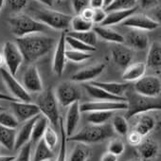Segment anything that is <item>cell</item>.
<instances>
[{
	"label": "cell",
	"instance_id": "43",
	"mask_svg": "<svg viewBox=\"0 0 161 161\" xmlns=\"http://www.w3.org/2000/svg\"><path fill=\"white\" fill-rule=\"evenodd\" d=\"M5 3L12 12L19 14L30 4V0H5Z\"/></svg>",
	"mask_w": 161,
	"mask_h": 161
},
{
	"label": "cell",
	"instance_id": "50",
	"mask_svg": "<svg viewBox=\"0 0 161 161\" xmlns=\"http://www.w3.org/2000/svg\"><path fill=\"white\" fill-rule=\"evenodd\" d=\"M93 13H94V10L90 7L85 9L82 13L80 14V15L84 17L85 19L86 20H89V21H92V17H93ZM93 23V22H92Z\"/></svg>",
	"mask_w": 161,
	"mask_h": 161
},
{
	"label": "cell",
	"instance_id": "31",
	"mask_svg": "<svg viewBox=\"0 0 161 161\" xmlns=\"http://www.w3.org/2000/svg\"><path fill=\"white\" fill-rule=\"evenodd\" d=\"M113 111H95L89 112L87 115V120L93 125H103L107 123L114 116Z\"/></svg>",
	"mask_w": 161,
	"mask_h": 161
},
{
	"label": "cell",
	"instance_id": "1",
	"mask_svg": "<svg viewBox=\"0 0 161 161\" xmlns=\"http://www.w3.org/2000/svg\"><path fill=\"white\" fill-rule=\"evenodd\" d=\"M23 59L28 64H32L46 56L54 47L55 39L44 33H34L16 38L15 42Z\"/></svg>",
	"mask_w": 161,
	"mask_h": 161
},
{
	"label": "cell",
	"instance_id": "15",
	"mask_svg": "<svg viewBox=\"0 0 161 161\" xmlns=\"http://www.w3.org/2000/svg\"><path fill=\"white\" fill-rule=\"evenodd\" d=\"M65 50H66L65 32H62L56 44V47L53 55V61H52V70L57 76H62L64 71V67L66 64Z\"/></svg>",
	"mask_w": 161,
	"mask_h": 161
},
{
	"label": "cell",
	"instance_id": "17",
	"mask_svg": "<svg viewBox=\"0 0 161 161\" xmlns=\"http://www.w3.org/2000/svg\"><path fill=\"white\" fill-rule=\"evenodd\" d=\"M111 56L119 66L126 68L133 60L134 50L124 44H114L111 48Z\"/></svg>",
	"mask_w": 161,
	"mask_h": 161
},
{
	"label": "cell",
	"instance_id": "8",
	"mask_svg": "<svg viewBox=\"0 0 161 161\" xmlns=\"http://www.w3.org/2000/svg\"><path fill=\"white\" fill-rule=\"evenodd\" d=\"M3 58L7 70L15 77L21 64L24 62L23 56L14 42L8 41L3 46Z\"/></svg>",
	"mask_w": 161,
	"mask_h": 161
},
{
	"label": "cell",
	"instance_id": "24",
	"mask_svg": "<svg viewBox=\"0 0 161 161\" xmlns=\"http://www.w3.org/2000/svg\"><path fill=\"white\" fill-rule=\"evenodd\" d=\"M89 84L94 85L116 97H123V95L128 91L130 86L129 83H116V82H91Z\"/></svg>",
	"mask_w": 161,
	"mask_h": 161
},
{
	"label": "cell",
	"instance_id": "56",
	"mask_svg": "<svg viewBox=\"0 0 161 161\" xmlns=\"http://www.w3.org/2000/svg\"><path fill=\"white\" fill-rule=\"evenodd\" d=\"M113 2H114V0H103V9H106L107 7H109Z\"/></svg>",
	"mask_w": 161,
	"mask_h": 161
},
{
	"label": "cell",
	"instance_id": "52",
	"mask_svg": "<svg viewBox=\"0 0 161 161\" xmlns=\"http://www.w3.org/2000/svg\"><path fill=\"white\" fill-rule=\"evenodd\" d=\"M89 7L92 9H103V0H89Z\"/></svg>",
	"mask_w": 161,
	"mask_h": 161
},
{
	"label": "cell",
	"instance_id": "57",
	"mask_svg": "<svg viewBox=\"0 0 161 161\" xmlns=\"http://www.w3.org/2000/svg\"><path fill=\"white\" fill-rule=\"evenodd\" d=\"M4 58H3V55L2 54H0V68H1L4 64Z\"/></svg>",
	"mask_w": 161,
	"mask_h": 161
},
{
	"label": "cell",
	"instance_id": "61",
	"mask_svg": "<svg viewBox=\"0 0 161 161\" xmlns=\"http://www.w3.org/2000/svg\"><path fill=\"white\" fill-rule=\"evenodd\" d=\"M87 161H91V160H90V159H88V160H87Z\"/></svg>",
	"mask_w": 161,
	"mask_h": 161
},
{
	"label": "cell",
	"instance_id": "60",
	"mask_svg": "<svg viewBox=\"0 0 161 161\" xmlns=\"http://www.w3.org/2000/svg\"><path fill=\"white\" fill-rule=\"evenodd\" d=\"M42 161H52V159H45V160H42Z\"/></svg>",
	"mask_w": 161,
	"mask_h": 161
},
{
	"label": "cell",
	"instance_id": "5",
	"mask_svg": "<svg viewBox=\"0 0 161 161\" xmlns=\"http://www.w3.org/2000/svg\"><path fill=\"white\" fill-rule=\"evenodd\" d=\"M37 106L41 115L44 116L49 123L57 127L59 124V119L61 118L59 103L57 102L54 90L51 87L41 92V95L38 98Z\"/></svg>",
	"mask_w": 161,
	"mask_h": 161
},
{
	"label": "cell",
	"instance_id": "4",
	"mask_svg": "<svg viewBox=\"0 0 161 161\" xmlns=\"http://www.w3.org/2000/svg\"><path fill=\"white\" fill-rule=\"evenodd\" d=\"M11 31L16 38L24 37L34 33H43L48 28L43 23L37 21L35 18L19 13L14 16H11L8 20Z\"/></svg>",
	"mask_w": 161,
	"mask_h": 161
},
{
	"label": "cell",
	"instance_id": "49",
	"mask_svg": "<svg viewBox=\"0 0 161 161\" xmlns=\"http://www.w3.org/2000/svg\"><path fill=\"white\" fill-rule=\"evenodd\" d=\"M141 8L145 10H151L158 5V0H137Z\"/></svg>",
	"mask_w": 161,
	"mask_h": 161
},
{
	"label": "cell",
	"instance_id": "58",
	"mask_svg": "<svg viewBox=\"0 0 161 161\" xmlns=\"http://www.w3.org/2000/svg\"><path fill=\"white\" fill-rule=\"evenodd\" d=\"M4 4H5V0H0V11L2 10V8H3Z\"/></svg>",
	"mask_w": 161,
	"mask_h": 161
},
{
	"label": "cell",
	"instance_id": "33",
	"mask_svg": "<svg viewBox=\"0 0 161 161\" xmlns=\"http://www.w3.org/2000/svg\"><path fill=\"white\" fill-rule=\"evenodd\" d=\"M93 25L94 24L92 23V21L85 19L80 14H77L76 16H72L70 22V27L72 29V31H76V32L91 31L93 30Z\"/></svg>",
	"mask_w": 161,
	"mask_h": 161
},
{
	"label": "cell",
	"instance_id": "37",
	"mask_svg": "<svg viewBox=\"0 0 161 161\" xmlns=\"http://www.w3.org/2000/svg\"><path fill=\"white\" fill-rule=\"evenodd\" d=\"M89 159V150L85 144L79 143L73 149L68 161H87Z\"/></svg>",
	"mask_w": 161,
	"mask_h": 161
},
{
	"label": "cell",
	"instance_id": "30",
	"mask_svg": "<svg viewBox=\"0 0 161 161\" xmlns=\"http://www.w3.org/2000/svg\"><path fill=\"white\" fill-rule=\"evenodd\" d=\"M16 136V129H10L0 125V144H2L6 149L12 151L14 148Z\"/></svg>",
	"mask_w": 161,
	"mask_h": 161
},
{
	"label": "cell",
	"instance_id": "9",
	"mask_svg": "<svg viewBox=\"0 0 161 161\" xmlns=\"http://www.w3.org/2000/svg\"><path fill=\"white\" fill-rule=\"evenodd\" d=\"M0 75L3 80V82L9 91L12 93L13 97L15 98L19 102H26L31 103V95L30 93L25 89L23 85L19 83L14 76H13L6 68L1 67L0 68Z\"/></svg>",
	"mask_w": 161,
	"mask_h": 161
},
{
	"label": "cell",
	"instance_id": "23",
	"mask_svg": "<svg viewBox=\"0 0 161 161\" xmlns=\"http://www.w3.org/2000/svg\"><path fill=\"white\" fill-rule=\"evenodd\" d=\"M85 90L87 92V94L96 101H107V102H126V99L123 97H116L113 96L103 89L91 85V84H85L84 86Z\"/></svg>",
	"mask_w": 161,
	"mask_h": 161
},
{
	"label": "cell",
	"instance_id": "21",
	"mask_svg": "<svg viewBox=\"0 0 161 161\" xmlns=\"http://www.w3.org/2000/svg\"><path fill=\"white\" fill-rule=\"evenodd\" d=\"M136 10H137V7L136 6V7H134L132 9H128V10H117V11L108 12L105 19L101 24V26L112 27V26L118 25L119 23H122L128 17H130L132 14H136Z\"/></svg>",
	"mask_w": 161,
	"mask_h": 161
},
{
	"label": "cell",
	"instance_id": "39",
	"mask_svg": "<svg viewBox=\"0 0 161 161\" xmlns=\"http://www.w3.org/2000/svg\"><path fill=\"white\" fill-rule=\"evenodd\" d=\"M0 125L10 129H16L19 126V121L13 113L4 110L0 112Z\"/></svg>",
	"mask_w": 161,
	"mask_h": 161
},
{
	"label": "cell",
	"instance_id": "20",
	"mask_svg": "<svg viewBox=\"0 0 161 161\" xmlns=\"http://www.w3.org/2000/svg\"><path fill=\"white\" fill-rule=\"evenodd\" d=\"M39 115L23 122V124L20 126L19 130L16 131V136H15V142H14V150L17 151L20 150L25 144L31 141V132L33 125L38 119Z\"/></svg>",
	"mask_w": 161,
	"mask_h": 161
},
{
	"label": "cell",
	"instance_id": "48",
	"mask_svg": "<svg viewBox=\"0 0 161 161\" xmlns=\"http://www.w3.org/2000/svg\"><path fill=\"white\" fill-rule=\"evenodd\" d=\"M127 139H128V142L132 146H138L143 140V137L137 132L133 130L131 133L127 134Z\"/></svg>",
	"mask_w": 161,
	"mask_h": 161
},
{
	"label": "cell",
	"instance_id": "42",
	"mask_svg": "<svg viewBox=\"0 0 161 161\" xmlns=\"http://www.w3.org/2000/svg\"><path fill=\"white\" fill-rule=\"evenodd\" d=\"M43 140L45 141V143L47 144V146L50 149V150H54L58 144L59 141V137L57 133L55 132V130L53 128H51L50 126H48L43 136Z\"/></svg>",
	"mask_w": 161,
	"mask_h": 161
},
{
	"label": "cell",
	"instance_id": "29",
	"mask_svg": "<svg viewBox=\"0 0 161 161\" xmlns=\"http://www.w3.org/2000/svg\"><path fill=\"white\" fill-rule=\"evenodd\" d=\"M48 123H49L48 120L44 116H42L40 114L33 125V128H32L31 141H30L31 144H37L43 138V136H44L47 128L48 127Z\"/></svg>",
	"mask_w": 161,
	"mask_h": 161
},
{
	"label": "cell",
	"instance_id": "18",
	"mask_svg": "<svg viewBox=\"0 0 161 161\" xmlns=\"http://www.w3.org/2000/svg\"><path fill=\"white\" fill-rule=\"evenodd\" d=\"M105 64L101 63L77 71L72 75L71 80L75 83H86L92 82L94 79L99 77L105 69Z\"/></svg>",
	"mask_w": 161,
	"mask_h": 161
},
{
	"label": "cell",
	"instance_id": "13",
	"mask_svg": "<svg viewBox=\"0 0 161 161\" xmlns=\"http://www.w3.org/2000/svg\"><path fill=\"white\" fill-rule=\"evenodd\" d=\"M12 109L13 114L15 116L17 120L20 122H25L38 115H40V110L37 104L26 102H13L12 103Z\"/></svg>",
	"mask_w": 161,
	"mask_h": 161
},
{
	"label": "cell",
	"instance_id": "53",
	"mask_svg": "<svg viewBox=\"0 0 161 161\" xmlns=\"http://www.w3.org/2000/svg\"><path fill=\"white\" fill-rule=\"evenodd\" d=\"M0 101H7V102H10V103L17 102V100H16L15 98H14L13 96L4 94V93H2V92H0Z\"/></svg>",
	"mask_w": 161,
	"mask_h": 161
},
{
	"label": "cell",
	"instance_id": "40",
	"mask_svg": "<svg viewBox=\"0 0 161 161\" xmlns=\"http://www.w3.org/2000/svg\"><path fill=\"white\" fill-rule=\"evenodd\" d=\"M65 57H66V60L73 62V63H83L86 60H89L92 57V54L88 52H82V51L73 50V49H66Z\"/></svg>",
	"mask_w": 161,
	"mask_h": 161
},
{
	"label": "cell",
	"instance_id": "26",
	"mask_svg": "<svg viewBox=\"0 0 161 161\" xmlns=\"http://www.w3.org/2000/svg\"><path fill=\"white\" fill-rule=\"evenodd\" d=\"M136 147H137V153L143 161H149L155 158L159 152V148L157 144L152 138H147L145 140H142L141 143Z\"/></svg>",
	"mask_w": 161,
	"mask_h": 161
},
{
	"label": "cell",
	"instance_id": "41",
	"mask_svg": "<svg viewBox=\"0 0 161 161\" xmlns=\"http://www.w3.org/2000/svg\"><path fill=\"white\" fill-rule=\"evenodd\" d=\"M136 2L137 0H114V2L104 10L106 13L117 10H128L136 7Z\"/></svg>",
	"mask_w": 161,
	"mask_h": 161
},
{
	"label": "cell",
	"instance_id": "55",
	"mask_svg": "<svg viewBox=\"0 0 161 161\" xmlns=\"http://www.w3.org/2000/svg\"><path fill=\"white\" fill-rule=\"evenodd\" d=\"M37 1L47 6V7H52L54 4V0H37Z\"/></svg>",
	"mask_w": 161,
	"mask_h": 161
},
{
	"label": "cell",
	"instance_id": "27",
	"mask_svg": "<svg viewBox=\"0 0 161 161\" xmlns=\"http://www.w3.org/2000/svg\"><path fill=\"white\" fill-rule=\"evenodd\" d=\"M137 120L134 131L137 132L142 137L148 136L155 127V119L149 114H141L136 116Z\"/></svg>",
	"mask_w": 161,
	"mask_h": 161
},
{
	"label": "cell",
	"instance_id": "54",
	"mask_svg": "<svg viewBox=\"0 0 161 161\" xmlns=\"http://www.w3.org/2000/svg\"><path fill=\"white\" fill-rule=\"evenodd\" d=\"M14 155H0V161H14Z\"/></svg>",
	"mask_w": 161,
	"mask_h": 161
},
{
	"label": "cell",
	"instance_id": "59",
	"mask_svg": "<svg viewBox=\"0 0 161 161\" xmlns=\"http://www.w3.org/2000/svg\"><path fill=\"white\" fill-rule=\"evenodd\" d=\"M4 110H5V108H4L3 106L0 105V112H1V111H4Z\"/></svg>",
	"mask_w": 161,
	"mask_h": 161
},
{
	"label": "cell",
	"instance_id": "47",
	"mask_svg": "<svg viewBox=\"0 0 161 161\" xmlns=\"http://www.w3.org/2000/svg\"><path fill=\"white\" fill-rule=\"evenodd\" d=\"M94 13H93V17H92V22L93 24H99L101 25L103 20L106 17L107 13L105 12L104 9H93Z\"/></svg>",
	"mask_w": 161,
	"mask_h": 161
},
{
	"label": "cell",
	"instance_id": "22",
	"mask_svg": "<svg viewBox=\"0 0 161 161\" xmlns=\"http://www.w3.org/2000/svg\"><path fill=\"white\" fill-rule=\"evenodd\" d=\"M147 66L142 62H136L134 64H130L124 70L122 74V80L126 83L136 82L143 76H145Z\"/></svg>",
	"mask_w": 161,
	"mask_h": 161
},
{
	"label": "cell",
	"instance_id": "35",
	"mask_svg": "<svg viewBox=\"0 0 161 161\" xmlns=\"http://www.w3.org/2000/svg\"><path fill=\"white\" fill-rule=\"evenodd\" d=\"M59 128L61 133V142H60V148H59V153L57 156L56 161H66V142H67V136L64 131V123L62 118L59 119Z\"/></svg>",
	"mask_w": 161,
	"mask_h": 161
},
{
	"label": "cell",
	"instance_id": "28",
	"mask_svg": "<svg viewBox=\"0 0 161 161\" xmlns=\"http://www.w3.org/2000/svg\"><path fill=\"white\" fill-rule=\"evenodd\" d=\"M146 66L153 70L160 69L161 66V46L159 42H153L150 45L147 58H146Z\"/></svg>",
	"mask_w": 161,
	"mask_h": 161
},
{
	"label": "cell",
	"instance_id": "16",
	"mask_svg": "<svg viewBox=\"0 0 161 161\" xmlns=\"http://www.w3.org/2000/svg\"><path fill=\"white\" fill-rule=\"evenodd\" d=\"M124 44L133 50H144L149 47V37L145 31L132 29L124 36Z\"/></svg>",
	"mask_w": 161,
	"mask_h": 161
},
{
	"label": "cell",
	"instance_id": "25",
	"mask_svg": "<svg viewBox=\"0 0 161 161\" xmlns=\"http://www.w3.org/2000/svg\"><path fill=\"white\" fill-rule=\"evenodd\" d=\"M93 31L98 37L102 38L104 41H107L112 44H124V36L110 27L99 25L96 26Z\"/></svg>",
	"mask_w": 161,
	"mask_h": 161
},
{
	"label": "cell",
	"instance_id": "6",
	"mask_svg": "<svg viewBox=\"0 0 161 161\" xmlns=\"http://www.w3.org/2000/svg\"><path fill=\"white\" fill-rule=\"evenodd\" d=\"M33 18L43 23L47 28L53 29L55 31H64L70 27L72 16L55 10L41 9L35 12Z\"/></svg>",
	"mask_w": 161,
	"mask_h": 161
},
{
	"label": "cell",
	"instance_id": "12",
	"mask_svg": "<svg viewBox=\"0 0 161 161\" xmlns=\"http://www.w3.org/2000/svg\"><path fill=\"white\" fill-rule=\"evenodd\" d=\"M127 109L126 102H107L92 101L80 104V113H89L95 111H121Z\"/></svg>",
	"mask_w": 161,
	"mask_h": 161
},
{
	"label": "cell",
	"instance_id": "46",
	"mask_svg": "<svg viewBox=\"0 0 161 161\" xmlns=\"http://www.w3.org/2000/svg\"><path fill=\"white\" fill-rule=\"evenodd\" d=\"M71 4L76 14H80L85 9L89 7V0H71Z\"/></svg>",
	"mask_w": 161,
	"mask_h": 161
},
{
	"label": "cell",
	"instance_id": "3",
	"mask_svg": "<svg viewBox=\"0 0 161 161\" xmlns=\"http://www.w3.org/2000/svg\"><path fill=\"white\" fill-rule=\"evenodd\" d=\"M114 135V131L110 124H103V125H93L90 124L88 126L84 127L80 131L76 134H73L67 140L74 141L82 144H94L100 143L107 138H110Z\"/></svg>",
	"mask_w": 161,
	"mask_h": 161
},
{
	"label": "cell",
	"instance_id": "2",
	"mask_svg": "<svg viewBox=\"0 0 161 161\" xmlns=\"http://www.w3.org/2000/svg\"><path fill=\"white\" fill-rule=\"evenodd\" d=\"M127 93V92H126ZM126 103V119H130L141 114H147L153 111H160L161 101L160 98H149L139 95L136 92H128Z\"/></svg>",
	"mask_w": 161,
	"mask_h": 161
},
{
	"label": "cell",
	"instance_id": "51",
	"mask_svg": "<svg viewBox=\"0 0 161 161\" xmlns=\"http://www.w3.org/2000/svg\"><path fill=\"white\" fill-rule=\"evenodd\" d=\"M101 161H118V156L107 151L106 153H103L101 157Z\"/></svg>",
	"mask_w": 161,
	"mask_h": 161
},
{
	"label": "cell",
	"instance_id": "10",
	"mask_svg": "<svg viewBox=\"0 0 161 161\" xmlns=\"http://www.w3.org/2000/svg\"><path fill=\"white\" fill-rule=\"evenodd\" d=\"M54 93L58 103L64 107H68L73 103L79 102L82 97L80 89L74 84L66 82L60 84L56 87Z\"/></svg>",
	"mask_w": 161,
	"mask_h": 161
},
{
	"label": "cell",
	"instance_id": "14",
	"mask_svg": "<svg viewBox=\"0 0 161 161\" xmlns=\"http://www.w3.org/2000/svg\"><path fill=\"white\" fill-rule=\"evenodd\" d=\"M22 85L29 93H41L44 91L42 79L38 68L35 65H31L24 73Z\"/></svg>",
	"mask_w": 161,
	"mask_h": 161
},
{
	"label": "cell",
	"instance_id": "32",
	"mask_svg": "<svg viewBox=\"0 0 161 161\" xmlns=\"http://www.w3.org/2000/svg\"><path fill=\"white\" fill-rule=\"evenodd\" d=\"M66 35L71 36L75 39L80 40V42H83L88 46L96 47L97 42H98V36L94 32L93 30L88 31H82V32H76V31H71L66 33Z\"/></svg>",
	"mask_w": 161,
	"mask_h": 161
},
{
	"label": "cell",
	"instance_id": "45",
	"mask_svg": "<svg viewBox=\"0 0 161 161\" xmlns=\"http://www.w3.org/2000/svg\"><path fill=\"white\" fill-rule=\"evenodd\" d=\"M14 161H31V143L28 142L19 151Z\"/></svg>",
	"mask_w": 161,
	"mask_h": 161
},
{
	"label": "cell",
	"instance_id": "19",
	"mask_svg": "<svg viewBox=\"0 0 161 161\" xmlns=\"http://www.w3.org/2000/svg\"><path fill=\"white\" fill-rule=\"evenodd\" d=\"M80 119V102H75L68 106V110L65 116V124L64 131L66 136L69 137L72 136L79 124Z\"/></svg>",
	"mask_w": 161,
	"mask_h": 161
},
{
	"label": "cell",
	"instance_id": "38",
	"mask_svg": "<svg viewBox=\"0 0 161 161\" xmlns=\"http://www.w3.org/2000/svg\"><path fill=\"white\" fill-rule=\"evenodd\" d=\"M112 129L120 136H126L129 131L127 119L122 116H115L112 118Z\"/></svg>",
	"mask_w": 161,
	"mask_h": 161
},
{
	"label": "cell",
	"instance_id": "7",
	"mask_svg": "<svg viewBox=\"0 0 161 161\" xmlns=\"http://www.w3.org/2000/svg\"><path fill=\"white\" fill-rule=\"evenodd\" d=\"M135 92L149 98H157L161 92V80L157 76H143L134 85Z\"/></svg>",
	"mask_w": 161,
	"mask_h": 161
},
{
	"label": "cell",
	"instance_id": "36",
	"mask_svg": "<svg viewBox=\"0 0 161 161\" xmlns=\"http://www.w3.org/2000/svg\"><path fill=\"white\" fill-rule=\"evenodd\" d=\"M65 44H67L71 49L73 50H78V51H82V52H88V53H92L94 51H96L97 47L88 46L83 42H80L78 39H75L71 36L66 35L65 33Z\"/></svg>",
	"mask_w": 161,
	"mask_h": 161
},
{
	"label": "cell",
	"instance_id": "11",
	"mask_svg": "<svg viewBox=\"0 0 161 161\" xmlns=\"http://www.w3.org/2000/svg\"><path fill=\"white\" fill-rule=\"evenodd\" d=\"M122 26L142 31H152L160 27V23L142 14H134L122 23Z\"/></svg>",
	"mask_w": 161,
	"mask_h": 161
},
{
	"label": "cell",
	"instance_id": "34",
	"mask_svg": "<svg viewBox=\"0 0 161 161\" xmlns=\"http://www.w3.org/2000/svg\"><path fill=\"white\" fill-rule=\"evenodd\" d=\"M54 156L53 151L50 150L47 144L45 143V141L43 140V138L37 143L33 157L31 158V161H42L45 159H52Z\"/></svg>",
	"mask_w": 161,
	"mask_h": 161
},
{
	"label": "cell",
	"instance_id": "44",
	"mask_svg": "<svg viewBox=\"0 0 161 161\" xmlns=\"http://www.w3.org/2000/svg\"><path fill=\"white\" fill-rule=\"evenodd\" d=\"M124 151H125V144L121 139L115 138L110 141L108 145V152L119 156V155H121L124 153Z\"/></svg>",
	"mask_w": 161,
	"mask_h": 161
}]
</instances>
